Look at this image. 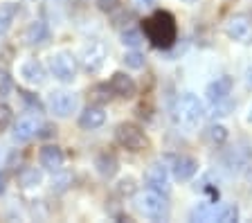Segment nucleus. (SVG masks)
<instances>
[{
    "instance_id": "nucleus-17",
    "label": "nucleus",
    "mask_w": 252,
    "mask_h": 223,
    "mask_svg": "<svg viewBox=\"0 0 252 223\" xmlns=\"http://www.w3.org/2000/svg\"><path fill=\"white\" fill-rule=\"evenodd\" d=\"M94 167H97V171H99L104 178H113V176L117 174V158L113 154H108V151H104V154H99L97 158H94Z\"/></svg>"
},
{
    "instance_id": "nucleus-21",
    "label": "nucleus",
    "mask_w": 252,
    "mask_h": 223,
    "mask_svg": "<svg viewBox=\"0 0 252 223\" xmlns=\"http://www.w3.org/2000/svg\"><path fill=\"white\" fill-rule=\"evenodd\" d=\"M203 138L212 144V147H220V144L227 140V128L220 127V124H210V127L203 131Z\"/></svg>"
},
{
    "instance_id": "nucleus-2",
    "label": "nucleus",
    "mask_w": 252,
    "mask_h": 223,
    "mask_svg": "<svg viewBox=\"0 0 252 223\" xmlns=\"http://www.w3.org/2000/svg\"><path fill=\"white\" fill-rule=\"evenodd\" d=\"M173 117H176V122L180 127H187V128L198 127L205 117L203 101L196 95H191V93H183V95H178L176 104H173Z\"/></svg>"
},
{
    "instance_id": "nucleus-36",
    "label": "nucleus",
    "mask_w": 252,
    "mask_h": 223,
    "mask_svg": "<svg viewBox=\"0 0 252 223\" xmlns=\"http://www.w3.org/2000/svg\"><path fill=\"white\" fill-rule=\"evenodd\" d=\"M250 122H252V111H250Z\"/></svg>"
},
{
    "instance_id": "nucleus-20",
    "label": "nucleus",
    "mask_w": 252,
    "mask_h": 223,
    "mask_svg": "<svg viewBox=\"0 0 252 223\" xmlns=\"http://www.w3.org/2000/svg\"><path fill=\"white\" fill-rule=\"evenodd\" d=\"M16 14H18V5H16V2H5V5H0V36L7 34V30L11 27Z\"/></svg>"
},
{
    "instance_id": "nucleus-5",
    "label": "nucleus",
    "mask_w": 252,
    "mask_h": 223,
    "mask_svg": "<svg viewBox=\"0 0 252 223\" xmlns=\"http://www.w3.org/2000/svg\"><path fill=\"white\" fill-rule=\"evenodd\" d=\"M47 70L61 84H72L77 79V59L68 52H57L47 59Z\"/></svg>"
},
{
    "instance_id": "nucleus-24",
    "label": "nucleus",
    "mask_w": 252,
    "mask_h": 223,
    "mask_svg": "<svg viewBox=\"0 0 252 223\" xmlns=\"http://www.w3.org/2000/svg\"><path fill=\"white\" fill-rule=\"evenodd\" d=\"M18 95H21V99L25 101V106L30 108L32 113H43L45 111V104H43L41 99H38L36 95H34V93H30V91H23V88H18Z\"/></svg>"
},
{
    "instance_id": "nucleus-3",
    "label": "nucleus",
    "mask_w": 252,
    "mask_h": 223,
    "mask_svg": "<svg viewBox=\"0 0 252 223\" xmlns=\"http://www.w3.org/2000/svg\"><path fill=\"white\" fill-rule=\"evenodd\" d=\"M135 210L144 219H153V221H162L169 217V201L167 194L153 190H144L142 194L135 196Z\"/></svg>"
},
{
    "instance_id": "nucleus-7",
    "label": "nucleus",
    "mask_w": 252,
    "mask_h": 223,
    "mask_svg": "<svg viewBox=\"0 0 252 223\" xmlns=\"http://www.w3.org/2000/svg\"><path fill=\"white\" fill-rule=\"evenodd\" d=\"M77 61L81 64L84 72H88V74L99 72L106 61V45L101 41H97V38H93V41H88L84 48H81Z\"/></svg>"
},
{
    "instance_id": "nucleus-11",
    "label": "nucleus",
    "mask_w": 252,
    "mask_h": 223,
    "mask_svg": "<svg viewBox=\"0 0 252 223\" xmlns=\"http://www.w3.org/2000/svg\"><path fill=\"white\" fill-rule=\"evenodd\" d=\"M63 162H65V156H63L61 147H57V144H47V147H43L38 151V165L43 169L52 171V174L63 169Z\"/></svg>"
},
{
    "instance_id": "nucleus-4",
    "label": "nucleus",
    "mask_w": 252,
    "mask_h": 223,
    "mask_svg": "<svg viewBox=\"0 0 252 223\" xmlns=\"http://www.w3.org/2000/svg\"><path fill=\"white\" fill-rule=\"evenodd\" d=\"M79 108V97L70 91H52L45 99V111H50V115L65 120L72 113H77Z\"/></svg>"
},
{
    "instance_id": "nucleus-15",
    "label": "nucleus",
    "mask_w": 252,
    "mask_h": 223,
    "mask_svg": "<svg viewBox=\"0 0 252 223\" xmlns=\"http://www.w3.org/2000/svg\"><path fill=\"white\" fill-rule=\"evenodd\" d=\"M232 86H234L232 77H219V79H214L210 86H207V88H205V97H207V101H212V104L223 101V99H227V97H230Z\"/></svg>"
},
{
    "instance_id": "nucleus-10",
    "label": "nucleus",
    "mask_w": 252,
    "mask_h": 223,
    "mask_svg": "<svg viewBox=\"0 0 252 223\" xmlns=\"http://www.w3.org/2000/svg\"><path fill=\"white\" fill-rule=\"evenodd\" d=\"M18 72H21V79L30 86H41L47 77L45 65H43L38 59H27V61H23Z\"/></svg>"
},
{
    "instance_id": "nucleus-30",
    "label": "nucleus",
    "mask_w": 252,
    "mask_h": 223,
    "mask_svg": "<svg viewBox=\"0 0 252 223\" xmlns=\"http://www.w3.org/2000/svg\"><path fill=\"white\" fill-rule=\"evenodd\" d=\"M97 7L104 14H113V11L120 9V0H97Z\"/></svg>"
},
{
    "instance_id": "nucleus-25",
    "label": "nucleus",
    "mask_w": 252,
    "mask_h": 223,
    "mask_svg": "<svg viewBox=\"0 0 252 223\" xmlns=\"http://www.w3.org/2000/svg\"><path fill=\"white\" fill-rule=\"evenodd\" d=\"M122 43H124V45H128V48H133V50H137L142 43H144V36H142L140 30L128 27V30H124V32H122Z\"/></svg>"
},
{
    "instance_id": "nucleus-1",
    "label": "nucleus",
    "mask_w": 252,
    "mask_h": 223,
    "mask_svg": "<svg viewBox=\"0 0 252 223\" xmlns=\"http://www.w3.org/2000/svg\"><path fill=\"white\" fill-rule=\"evenodd\" d=\"M142 32L147 41L158 50H169L178 38V25L169 11H156L142 21Z\"/></svg>"
},
{
    "instance_id": "nucleus-33",
    "label": "nucleus",
    "mask_w": 252,
    "mask_h": 223,
    "mask_svg": "<svg viewBox=\"0 0 252 223\" xmlns=\"http://www.w3.org/2000/svg\"><path fill=\"white\" fill-rule=\"evenodd\" d=\"M5 190H7V174L5 171H0V196L5 194Z\"/></svg>"
},
{
    "instance_id": "nucleus-9",
    "label": "nucleus",
    "mask_w": 252,
    "mask_h": 223,
    "mask_svg": "<svg viewBox=\"0 0 252 223\" xmlns=\"http://www.w3.org/2000/svg\"><path fill=\"white\" fill-rule=\"evenodd\" d=\"M108 88H110V95L122 97V99H133L137 93V86H135V81H133V77H128L126 72L113 74L108 81Z\"/></svg>"
},
{
    "instance_id": "nucleus-23",
    "label": "nucleus",
    "mask_w": 252,
    "mask_h": 223,
    "mask_svg": "<svg viewBox=\"0 0 252 223\" xmlns=\"http://www.w3.org/2000/svg\"><path fill=\"white\" fill-rule=\"evenodd\" d=\"M72 185V174L70 171H54V178H52V191H57V194H63V191L68 190V187Z\"/></svg>"
},
{
    "instance_id": "nucleus-12",
    "label": "nucleus",
    "mask_w": 252,
    "mask_h": 223,
    "mask_svg": "<svg viewBox=\"0 0 252 223\" xmlns=\"http://www.w3.org/2000/svg\"><path fill=\"white\" fill-rule=\"evenodd\" d=\"M225 34L236 43H250L252 41V27L246 16H232L225 25Z\"/></svg>"
},
{
    "instance_id": "nucleus-27",
    "label": "nucleus",
    "mask_w": 252,
    "mask_h": 223,
    "mask_svg": "<svg viewBox=\"0 0 252 223\" xmlns=\"http://www.w3.org/2000/svg\"><path fill=\"white\" fill-rule=\"evenodd\" d=\"M14 124V113L7 104H0V133L7 131V128Z\"/></svg>"
},
{
    "instance_id": "nucleus-32",
    "label": "nucleus",
    "mask_w": 252,
    "mask_h": 223,
    "mask_svg": "<svg viewBox=\"0 0 252 223\" xmlns=\"http://www.w3.org/2000/svg\"><path fill=\"white\" fill-rule=\"evenodd\" d=\"M133 5H135L137 9H153V7L158 5V0H133Z\"/></svg>"
},
{
    "instance_id": "nucleus-26",
    "label": "nucleus",
    "mask_w": 252,
    "mask_h": 223,
    "mask_svg": "<svg viewBox=\"0 0 252 223\" xmlns=\"http://www.w3.org/2000/svg\"><path fill=\"white\" fill-rule=\"evenodd\" d=\"M124 64H126V68L142 70V68H144V64H147V59H144V54H142V52H137V50H131V52L124 54Z\"/></svg>"
},
{
    "instance_id": "nucleus-22",
    "label": "nucleus",
    "mask_w": 252,
    "mask_h": 223,
    "mask_svg": "<svg viewBox=\"0 0 252 223\" xmlns=\"http://www.w3.org/2000/svg\"><path fill=\"white\" fill-rule=\"evenodd\" d=\"M239 219V207L232 205V203H223V205H216L214 207V221H223V223H230Z\"/></svg>"
},
{
    "instance_id": "nucleus-14",
    "label": "nucleus",
    "mask_w": 252,
    "mask_h": 223,
    "mask_svg": "<svg viewBox=\"0 0 252 223\" xmlns=\"http://www.w3.org/2000/svg\"><path fill=\"white\" fill-rule=\"evenodd\" d=\"M196 171H198V162H196L191 156H176L171 162V174L176 181L185 183L189 178H194Z\"/></svg>"
},
{
    "instance_id": "nucleus-16",
    "label": "nucleus",
    "mask_w": 252,
    "mask_h": 223,
    "mask_svg": "<svg viewBox=\"0 0 252 223\" xmlns=\"http://www.w3.org/2000/svg\"><path fill=\"white\" fill-rule=\"evenodd\" d=\"M106 122V113L101 106H94L90 104L88 108H84V113L79 115V127L84 128V131H94V128L104 127Z\"/></svg>"
},
{
    "instance_id": "nucleus-29",
    "label": "nucleus",
    "mask_w": 252,
    "mask_h": 223,
    "mask_svg": "<svg viewBox=\"0 0 252 223\" xmlns=\"http://www.w3.org/2000/svg\"><path fill=\"white\" fill-rule=\"evenodd\" d=\"M9 93H11V77L5 70H0V97H7Z\"/></svg>"
},
{
    "instance_id": "nucleus-19",
    "label": "nucleus",
    "mask_w": 252,
    "mask_h": 223,
    "mask_svg": "<svg viewBox=\"0 0 252 223\" xmlns=\"http://www.w3.org/2000/svg\"><path fill=\"white\" fill-rule=\"evenodd\" d=\"M43 183V174L36 167H25V169L18 171V185L23 190H32V187H38Z\"/></svg>"
},
{
    "instance_id": "nucleus-34",
    "label": "nucleus",
    "mask_w": 252,
    "mask_h": 223,
    "mask_svg": "<svg viewBox=\"0 0 252 223\" xmlns=\"http://www.w3.org/2000/svg\"><path fill=\"white\" fill-rule=\"evenodd\" d=\"M248 81H250V86H252V68L248 70Z\"/></svg>"
},
{
    "instance_id": "nucleus-35",
    "label": "nucleus",
    "mask_w": 252,
    "mask_h": 223,
    "mask_svg": "<svg viewBox=\"0 0 252 223\" xmlns=\"http://www.w3.org/2000/svg\"><path fill=\"white\" fill-rule=\"evenodd\" d=\"M183 2H187V5H194V2H198V0H183Z\"/></svg>"
},
{
    "instance_id": "nucleus-8",
    "label": "nucleus",
    "mask_w": 252,
    "mask_h": 223,
    "mask_svg": "<svg viewBox=\"0 0 252 223\" xmlns=\"http://www.w3.org/2000/svg\"><path fill=\"white\" fill-rule=\"evenodd\" d=\"M144 187L160 194H169V167L162 162H153L144 171Z\"/></svg>"
},
{
    "instance_id": "nucleus-6",
    "label": "nucleus",
    "mask_w": 252,
    "mask_h": 223,
    "mask_svg": "<svg viewBox=\"0 0 252 223\" xmlns=\"http://www.w3.org/2000/svg\"><path fill=\"white\" fill-rule=\"evenodd\" d=\"M115 140L120 147H124L126 151H133V154L149 147L147 133L142 131L137 124H131V122H122L120 127L115 128Z\"/></svg>"
},
{
    "instance_id": "nucleus-18",
    "label": "nucleus",
    "mask_w": 252,
    "mask_h": 223,
    "mask_svg": "<svg viewBox=\"0 0 252 223\" xmlns=\"http://www.w3.org/2000/svg\"><path fill=\"white\" fill-rule=\"evenodd\" d=\"M47 36H50V30H47V25L43 21L30 23L25 30V41L30 43V45H38V43L47 41Z\"/></svg>"
},
{
    "instance_id": "nucleus-31",
    "label": "nucleus",
    "mask_w": 252,
    "mask_h": 223,
    "mask_svg": "<svg viewBox=\"0 0 252 223\" xmlns=\"http://www.w3.org/2000/svg\"><path fill=\"white\" fill-rule=\"evenodd\" d=\"M117 191H120V194H133V191H135V181H133V178H122V181L117 183Z\"/></svg>"
},
{
    "instance_id": "nucleus-28",
    "label": "nucleus",
    "mask_w": 252,
    "mask_h": 223,
    "mask_svg": "<svg viewBox=\"0 0 252 223\" xmlns=\"http://www.w3.org/2000/svg\"><path fill=\"white\" fill-rule=\"evenodd\" d=\"M230 111H234V104H232V101H227V99H223V101H216V104H214V113H212V115H214V117H223V115H230Z\"/></svg>"
},
{
    "instance_id": "nucleus-13",
    "label": "nucleus",
    "mask_w": 252,
    "mask_h": 223,
    "mask_svg": "<svg viewBox=\"0 0 252 223\" xmlns=\"http://www.w3.org/2000/svg\"><path fill=\"white\" fill-rule=\"evenodd\" d=\"M41 122H38L34 115H21L14 122V140L16 142H27V140L36 138Z\"/></svg>"
}]
</instances>
